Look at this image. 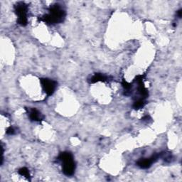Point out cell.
I'll return each instance as SVG.
<instances>
[{"label":"cell","mask_w":182,"mask_h":182,"mask_svg":"<svg viewBox=\"0 0 182 182\" xmlns=\"http://www.w3.org/2000/svg\"><path fill=\"white\" fill-rule=\"evenodd\" d=\"M66 13L61 9V7L58 4L53 5L49 9V14L44 15L40 20L44 21L45 23L53 24L61 23L63 21L65 18Z\"/></svg>","instance_id":"1"},{"label":"cell","mask_w":182,"mask_h":182,"mask_svg":"<svg viewBox=\"0 0 182 182\" xmlns=\"http://www.w3.org/2000/svg\"><path fill=\"white\" fill-rule=\"evenodd\" d=\"M59 159L63 162V172L66 176H71L75 172V162L73 155L70 152H63L59 156Z\"/></svg>","instance_id":"2"},{"label":"cell","mask_w":182,"mask_h":182,"mask_svg":"<svg viewBox=\"0 0 182 182\" xmlns=\"http://www.w3.org/2000/svg\"><path fill=\"white\" fill-rule=\"evenodd\" d=\"M15 12L18 16V23L21 26L27 24V5L24 2H19L15 5Z\"/></svg>","instance_id":"3"},{"label":"cell","mask_w":182,"mask_h":182,"mask_svg":"<svg viewBox=\"0 0 182 182\" xmlns=\"http://www.w3.org/2000/svg\"><path fill=\"white\" fill-rule=\"evenodd\" d=\"M40 81H41V83L42 85L43 89H44V92L48 95H53L56 87V83L52 81V80L48 78H41Z\"/></svg>","instance_id":"4"},{"label":"cell","mask_w":182,"mask_h":182,"mask_svg":"<svg viewBox=\"0 0 182 182\" xmlns=\"http://www.w3.org/2000/svg\"><path fill=\"white\" fill-rule=\"evenodd\" d=\"M158 156H152L151 158H147V159H141L137 162V165L142 169H147L150 167V166L153 162H154L157 159Z\"/></svg>","instance_id":"5"},{"label":"cell","mask_w":182,"mask_h":182,"mask_svg":"<svg viewBox=\"0 0 182 182\" xmlns=\"http://www.w3.org/2000/svg\"><path fill=\"white\" fill-rule=\"evenodd\" d=\"M29 117H30V119L32 121L40 122L41 120H42L43 117L41 116V114L35 108H32L31 110H29Z\"/></svg>","instance_id":"6"},{"label":"cell","mask_w":182,"mask_h":182,"mask_svg":"<svg viewBox=\"0 0 182 182\" xmlns=\"http://www.w3.org/2000/svg\"><path fill=\"white\" fill-rule=\"evenodd\" d=\"M106 81H108V77H106L105 76H104V75H103V74L96 73L95 76L90 79V83H96V82Z\"/></svg>","instance_id":"7"},{"label":"cell","mask_w":182,"mask_h":182,"mask_svg":"<svg viewBox=\"0 0 182 182\" xmlns=\"http://www.w3.org/2000/svg\"><path fill=\"white\" fill-rule=\"evenodd\" d=\"M145 105V102H144V99H139L136 101L135 102V103H134L133 107L134 108L136 109V110H138V109H140L142 108H143V107Z\"/></svg>","instance_id":"8"},{"label":"cell","mask_w":182,"mask_h":182,"mask_svg":"<svg viewBox=\"0 0 182 182\" xmlns=\"http://www.w3.org/2000/svg\"><path fill=\"white\" fill-rule=\"evenodd\" d=\"M19 173L20 175L25 176V177L28 178V179L30 177V174H29V172L28 169L26 168V167L21 168L19 170Z\"/></svg>","instance_id":"9"},{"label":"cell","mask_w":182,"mask_h":182,"mask_svg":"<svg viewBox=\"0 0 182 182\" xmlns=\"http://www.w3.org/2000/svg\"><path fill=\"white\" fill-rule=\"evenodd\" d=\"M122 86L124 87V88L125 90H130V89L131 88H132V84L131 83H127V81H125V80L124 81H122Z\"/></svg>","instance_id":"10"},{"label":"cell","mask_w":182,"mask_h":182,"mask_svg":"<svg viewBox=\"0 0 182 182\" xmlns=\"http://www.w3.org/2000/svg\"><path fill=\"white\" fill-rule=\"evenodd\" d=\"M14 133V129L12 127H10L7 130V134L8 135H13Z\"/></svg>","instance_id":"11"},{"label":"cell","mask_w":182,"mask_h":182,"mask_svg":"<svg viewBox=\"0 0 182 182\" xmlns=\"http://www.w3.org/2000/svg\"><path fill=\"white\" fill-rule=\"evenodd\" d=\"M181 9H180V10H179L178 12H177V14H178V16H179V18H181Z\"/></svg>","instance_id":"12"}]
</instances>
